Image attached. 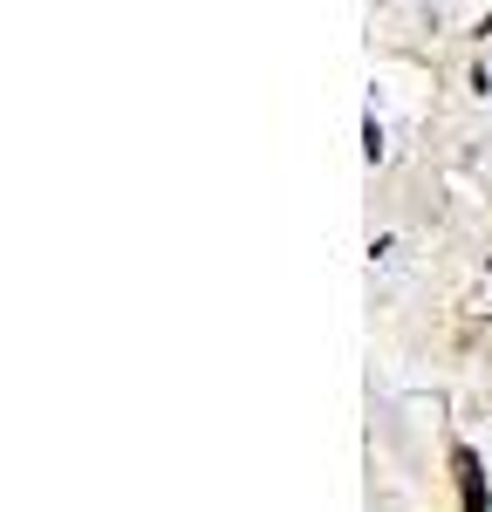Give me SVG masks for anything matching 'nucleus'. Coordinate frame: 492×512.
<instances>
[{
	"mask_svg": "<svg viewBox=\"0 0 492 512\" xmlns=\"http://www.w3.org/2000/svg\"><path fill=\"white\" fill-rule=\"evenodd\" d=\"M451 465H458V492H465V512H486V485H479V458H472V451H458Z\"/></svg>",
	"mask_w": 492,
	"mask_h": 512,
	"instance_id": "nucleus-1",
	"label": "nucleus"
}]
</instances>
